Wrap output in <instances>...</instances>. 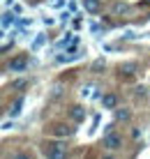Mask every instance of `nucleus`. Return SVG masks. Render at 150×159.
I'll list each match as a JSON object with an SVG mask.
<instances>
[{
  "mask_svg": "<svg viewBox=\"0 0 150 159\" xmlns=\"http://www.w3.org/2000/svg\"><path fill=\"white\" fill-rule=\"evenodd\" d=\"M40 148L46 159H69V145L65 139H46Z\"/></svg>",
  "mask_w": 150,
  "mask_h": 159,
  "instance_id": "obj_1",
  "label": "nucleus"
},
{
  "mask_svg": "<svg viewBox=\"0 0 150 159\" xmlns=\"http://www.w3.org/2000/svg\"><path fill=\"white\" fill-rule=\"evenodd\" d=\"M123 145H125V136L120 134V131H115V129L102 136V148L109 150V152H120Z\"/></svg>",
  "mask_w": 150,
  "mask_h": 159,
  "instance_id": "obj_2",
  "label": "nucleus"
},
{
  "mask_svg": "<svg viewBox=\"0 0 150 159\" xmlns=\"http://www.w3.org/2000/svg\"><path fill=\"white\" fill-rule=\"evenodd\" d=\"M28 67H30V58L28 56H14L5 65V69H7L9 74H23V72H28Z\"/></svg>",
  "mask_w": 150,
  "mask_h": 159,
  "instance_id": "obj_3",
  "label": "nucleus"
},
{
  "mask_svg": "<svg viewBox=\"0 0 150 159\" xmlns=\"http://www.w3.org/2000/svg\"><path fill=\"white\" fill-rule=\"evenodd\" d=\"M76 125V122H74ZM74 125H67V122H55L51 125V136H55V139H69V136H74L76 134V127Z\"/></svg>",
  "mask_w": 150,
  "mask_h": 159,
  "instance_id": "obj_4",
  "label": "nucleus"
},
{
  "mask_svg": "<svg viewBox=\"0 0 150 159\" xmlns=\"http://www.w3.org/2000/svg\"><path fill=\"white\" fill-rule=\"evenodd\" d=\"M67 116H69V120L72 122H83L86 120V116H88V111H86V106H81V104H72V106L67 108Z\"/></svg>",
  "mask_w": 150,
  "mask_h": 159,
  "instance_id": "obj_5",
  "label": "nucleus"
},
{
  "mask_svg": "<svg viewBox=\"0 0 150 159\" xmlns=\"http://www.w3.org/2000/svg\"><path fill=\"white\" fill-rule=\"evenodd\" d=\"M99 102H102V108H104V111H115V108H118V104H120V99H118V95H115V92H104V95L99 97Z\"/></svg>",
  "mask_w": 150,
  "mask_h": 159,
  "instance_id": "obj_6",
  "label": "nucleus"
},
{
  "mask_svg": "<svg viewBox=\"0 0 150 159\" xmlns=\"http://www.w3.org/2000/svg\"><path fill=\"white\" fill-rule=\"evenodd\" d=\"M81 7L88 14H99L102 12V0H81Z\"/></svg>",
  "mask_w": 150,
  "mask_h": 159,
  "instance_id": "obj_7",
  "label": "nucleus"
},
{
  "mask_svg": "<svg viewBox=\"0 0 150 159\" xmlns=\"http://www.w3.org/2000/svg\"><path fill=\"white\" fill-rule=\"evenodd\" d=\"M118 72H120V76H134L138 72V62H134V60L132 62H123L118 67Z\"/></svg>",
  "mask_w": 150,
  "mask_h": 159,
  "instance_id": "obj_8",
  "label": "nucleus"
},
{
  "mask_svg": "<svg viewBox=\"0 0 150 159\" xmlns=\"http://www.w3.org/2000/svg\"><path fill=\"white\" fill-rule=\"evenodd\" d=\"M129 118H132V111L129 108H115V122H129Z\"/></svg>",
  "mask_w": 150,
  "mask_h": 159,
  "instance_id": "obj_9",
  "label": "nucleus"
},
{
  "mask_svg": "<svg viewBox=\"0 0 150 159\" xmlns=\"http://www.w3.org/2000/svg\"><path fill=\"white\" fill-rule=\"evenodd\" d=\"M127 9H129V7H127V2H125V0H115V2H113V7H111V12H113V16H120V14H125Z\"/></svg>",
  "mask_w": 150,
  "mask_h": 159,
  "instance_id": "obj_10",
  "label": "nucleus"
},
{
  "mask_svg": "<svg viewBox=\"0 0 150 159\" xmlns=\"http://www.w3.org/2000/svg\"><path fill=\"white\" fill-rule=\"evenodd\" d=\"M21 106H23V97H16L14 104H9V116L16 118V116L21 113Z\"/></svg>",
  "mask_w": 150,
  "mask_h": 159,
  "instance_id": "obj_11",
  "label": "nucleus"
},
{
  "mask_svg": "<svg viewBox=\"0 0 150 159\" xmlns=\"http://www.w3.org/2000/svg\"><path fill=\"white\" fill-rule=\"evenodd\" d=\"M7 159H35V152L32 150H16V152H12V157H7Z\"/></svg>",
  "mask_w": 150,
  "mask_h": 159,
  "instance_id": "obj_12",
  "label": "nucleus"
},
{
  "mask_svg": "<svg viewBox=\"0 0 150 159\" xmlns=\"http://www.w3.org/2000/svg\"><path fill=\"white\" fill-rule=\"evenodd\" d=\"M28 85H30V81H28V79H16V81H12V85H9V90L23 92V88H28Z\"/></svg>",
  "mask_w": 150,
  "mask_h": 159,
  "instance_id": "obj_13",
  "label": "nucleus"
},
{
  "mask_svg": "<svg viewBox=\"0 0 150 159\" xmlns=\"http://www.w3.org/2000/svg\"><path fill=\"white\" fill-rule=\"evenodd\" d=\"M104 65H106V62H104V58H99V60H95V62H92V74H99V69H102Z\"/></svg>",
  "mask_w": 150,
  "mask_h": 159,
  "instance_id": "obj_14",
  "label": "nucleus"
},
{
  "mask_svg": "<svg viewBox=\"0 0 150 159\" xmlns=\"http://www.w3.org/2000/svg\"><path fill=\"white\" fill-rule=\"evenodd\" d=\"M92 90H95V88L88 85V88H83V90H81V95H83V97H92Z\"/></svg>",
  "mask_w": 150,
  "mask_h": 159,
  "instance_id": "obj_15",
  "label": "nucleus"
},
{
  "mask_svg": "<svg viewBox=\"0 0 150 159\" xmlns=\"http://www.w3.org/2000/svg\"><path fill=\"white\" fill-rule=\"evenodd\" d=\"M146 90H148L146 85H138L136 88V97H146Z\"/></svg>",
  "mask_w": 150,
  "mask_h": 159,
  "instance_id": "obj_16",
  "label": "nucleus"
},
{
  "mask_svg": "<svg viewBox=\"0 0 150 159\" xmlns=\"http://www.w3.org/2000/svg\"><path fill=\"white\" fill-rule=\"evenodd\" d=\"M102 159H118V157H115V152H109V150H104Z\"/></svg>",
  "mask_w": 150,
  "mask_h": 159,
  "instance_id": "obj_17",
  "label": "nucleus"
},
{
  "mask_svg": "<svg viewBox=\"0 0 150 159\" xmlns=\"http://www.w3.org/2000/svg\"><path fill=\"white\" fill-rule=\"evenodd\" d=\"M60 92H63V90H60V85H53V92H51V97H60Z\"/></svg>",
  "mask_w": 150,
  "mask_h": 159,
  "instance_id": "obj_18",
  "label": "nucleus"
},
{
  "mask_svg": "<svg viewBox=\"0 0 150 159\" xmlns=\"http://www.w3.org/2000/svg\"><path fill=\"white\" fill-rule=\"evenodd\" d=\"M138 7H150V0H138Z\"/></svg>",
  "mask_w": 150,
  "mask_h": 159,
  "instance_id": "obj_19",
  "label": "nucleus"
}]
</instances>
